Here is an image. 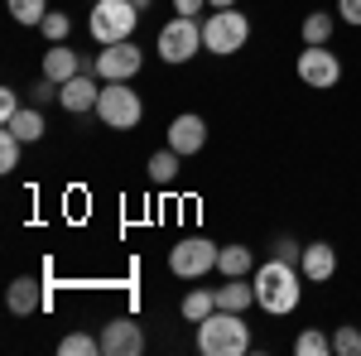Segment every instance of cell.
Segmentation results:
<instances>
[{"label": "cell", "mask_w": 361, "mask_h": 356, "mask_svg": "<svg viewBox=\"0 0 361 356\" xmlns=\"http://www.w3.org/2000/svg\"><path fill=\"white\" fill-rule=\"evenodd\" d=\"M299 279H304L299 265H289V260H279V255L265 260V265L255 270V279H250V284H255V303H260L270 318H289V313L299 308V299H304V284H299Z\"/></svg>", "instance_id": "obj_1"}, {"label": "cell", "mask_w": 361, "mask_h": 356, "mask_svg": "<svg viewBox=\"0 0 361 356\" xmlns=\"http://www.w3.org/2000/svg\"><path fill=\"white\" fill-rule=\"evenodd\" d=\"M197 352L202 356H246L250 352V328L241 313L231 308H212L197 323Z\"/></svg>", "instance_id": "obj_2"}, {"label": "cell", "mask_w": 361, "mask_h": 356, "mask_svg": "<svg viewBox=\"0 0 361 356\" xmlns=\"http://www.w3.org/2000/svg\"><path fill=\"white\" fill-rule=\"evenodd\" d=\"M246 39H250V20L236 5H231V10H212V15L202 20V49H207V54L231 58V54L246 49Z\"/></svg>", "instance_id": "obj_3"}, {"label": "cell", "mask_w": 361, "mask_h": 356, "mask_svg": "<svg viewBox=\"0 0 361 356\" xmlns=\"http://www.w3.org/2000/svg\"><path fill=\"white\" fill-rule=\"evenodd\" d=\"M97 116L106 130H135L145 121V102L130 82H102V97H97Z\"/></svg>", "instance_id": "obj_4"}, {"label": "cell", "mask_w": 361, "mask_h": 356, "mask_svg": "<svg viewBox=\"0 0 361 356\" xmlns=\"http://www.w3.org/2000/svg\"><path fill=\"white\" fill-rule=\"evenodd\" d=\"M140 25V10L130 0H92V15H87V29L97 44H121L130 39Z\"/></svg>", "instance_id": "obj_5"}, {"label": "cell", "mask_w": 361, "mask_h": 356, "mask_svg": "<svg viewBox=\"0 0 361 356\" xmlns=\"http://www.w3.org/2000/svg\"><path fill=\"white\" fill-rule=\"evenodd\" d=\"M217 241H207V236H183L178 246H169V270L178 274V279H202V274L217 270Z\"/></svg>", "instance_id": "obj_6"}, {"label": "cell", "mask_w": 361, "mask_h": 356, "mask_svg": "<svg viewBox=\"0 0 361 356\" xmlns=\"http://www.w3.org/2000/svg\"><path fill=\"white\" fill-rule=\"evenodd\" d=\"M197 49H202V25H197L193 15H173L159 29V39H154V54L164 58V63H188Z\"/></svg>", "instance_id": "obj_7"}, {"label": "cell", "mask_w": 361, "mask_h": 356, "mask_svg": "<svg viewBox=\"0 0 361 356\" xmlns=\"http://www.w3.org/2000/svg\"><path fill=\"white\" fill-rule=\"evenodd\" d=\"M299 82L313 87V92L337 87L342 82V58H337L328 44H304V54H299Z\"/></svg>", "instance_id": "obj_8"}, {"label": "cell", "mask_w": 361, "mask_h": 356, "mask_svg": "<svg viewBox=\"0 0 361 356\" xmlns=\"http://www.w3.org/2000/svg\"><path fill=\"white\" fill-rule=\"evenodd\" d=\"M140 68H145V54H140L130 39H121V44H102V54L92 63V73L102 78V82H130Z\"/></svg>", "instance_id": "obj_9"}, {"label": "cell", "mask_w": 361, "mask_h": 356, "mask_svg": "<svg viewBox=\"0 0 361 356\" xmlns=\"http://www.w3.org/2000/svg\"><path fill=\"white\" fill-rule=\"evenodd\" d=\"M97 337H102V352L106 356H140L145 352V323L126 318V313L121 318H106Z\"/></svg>", "instance_id": "obj_10"}, {"label": "cell", "mask_w": 361, "mask_h": 356, "mask_svg": "<svg viewBox=\"0 0 361 356\" xmlns=\"http://www.w3.org/2000/svg\"><path fill=\"white\" fill-rule=\"evenodd\" d=\"M97 97H102V78H97V73H78V78H68V82L58 87V102H63L68 116L97 111Z\"/></svg>", "instance_id": "obj_11"}, {"label": "cell", "mask_w": 361, "mask_h": 356, "mask_svg": "<svg viewBox=\"0 0 361 356\" xmlns=\"http://www.w3.org/2000/svg\"><path fill=\"white\" fill-rule=\"evenodd\" d=\"M202 145H207V121H202V116L183 111V116L169 121V149H178V154L188 159V154H197Z\"/></svg>", "instance_id": "obj_12"}, {"label": "cell", "mask_w": 361, "mask_h": 356, "mask_svg": "<svg viewBox=\"0 0 361 356\" xmlns=\"http://www.w3.org/2000/svg\"><path fill=\"white\" fill-rule=\"evenodd\" d=\"M299 270H304L308 284L333 279V274H337V246H328V241H308V246H304V260H299Z\"/></svg>", "instance_id": "obj_13"}, {"label": "cell", "mask_w": 361, "mask_h": 356, "mask_svg": "<svg viewBox=\"0 0 361 356\" xmlns=\"http://www.w3.org/2000/svg\"><path fill=\"white\" fill-rule=\"evenodd\" d=\"M5 303H10V313H15V318H34V313L44 308V284L25 274V279H15V284H10Z\"/></svg>", "instance_id": "obj_14"}, {"label": "cell", "mask_w": 361, "mask_h": 356, "mask_svg": "<svg viewBox=\"0 0 361 356\" xmlns=\"http://www.w3.org/2000/svg\"><path fill=\"white\" fill-rule=\"evenodd\" d=\"M82 73V58L73 54V44H49V54H44V78H54L58 87L68 82V78H78Z\"/></svg>", "instance_id": "obj_15"}, {"label": "cell", "mask_w": 361, "mask_h": 356, "mask_svg": "<svg viewBox=\"0 0 361 356\" xmlns=\"http://www.w3.org/2000/svg\"><path fill=\"white\" fill-rule=\"evenodd\" d=\"M178 168H183V154H178V149H159V154H149L145 173H149L154 188H169V183L178 178Z\"/></svg>", "instance_id": "obj_16"}, {"label": "cell", "mask_w": 361, "mask_h": 356, "mask_svg": "<svg viewBox=\"0 0 361 356\" xmlns=\"http://www.w3.org/2000/svg\"><path fill=\"white\" fill-rule=\"evenodd\" d=\"M250 270H255V255H250L246 246H222L217 250V274H222V279H246Z\"/></svg>", "instance_id": "obj_17"}, {"label": "cell", "mask_w": 361, "mask_h": 356, "mask_svg": "<svg viewBox=\"0 0 361 356\" xmlns=\"http://www.w3.org/2000/svg\"><path fill=\"white\" fill-rule=\"evenodd\" d=\"M5 130H15V135L25 140V145H39L49 125H44V111H39V106H20V116H15V121H10Z\"/></svg>", "instance_id": "obj_18"}, {"label": "cell", "mask_w": 361, "mask_h": 356, "mask_svg": "<svg viewBox=\"0 0 361 356\" xmlns=\"http://www.w3.org/2000/svg\"><path fill=\"white\" fill-rule=\"evenodd\" d=\"M250 303H255V284H246V279H226L222 289H217V308H231V313H246Z\"/></svg>", "instance_id": "obj_19"}, {"label": "cell", "mask_w": 361, "mask_h": 356, "mask_svg": "<svg viewBox=\"0 0 361 356\" xmlns=\"http://www.w3.org/2000/svg\"><path fill=\"white\" fill-rule=\"evenodd\" d=\"M178 308H183V318H188V323H202V318L217 308V289H188Z\"/></svg>", "instance_id": "obj_20"}, {"label": "cell", "mask_w": 361, "mask_h": 356, "mask_svg": "<svg viewBox=\"0 0 361 356\" xmlns=\"http://www.w3.org/2000/svg\"><path fill=\"white\" fill-rule=\"evenodd\" d=\"M333 29H337V15H328V10H313L299 34H304V44H328V39H333Z\"/></svg>", "instance_id": "obj_21"}, {"label": "cell", "mask_w": 361, "mask_h": 356, "mask_svg": "<svg viewBox=\"0 0 361 356\" xmlns=\"http://www.w3.org/2000/svg\"><path fill=\"white\" fill-rule=\"evenodd\" d=\"M294 352H299V356H328V352H333V332L304 328L299 337H294Z\"/></svg>", "instance_id": "obj_22"}, {"label": "cell", "mask_w": 361, "mask_h": 356, "mask_svg": "<svg viewBox=\"0 0 361 356\" xmlns=\"http://www.w3.org/2000/svg\"><path fill=\"white\" fill-rule=\"evenodd\" d=\"M39 29H44L49 44H68V39H73V15H68V10H49Z\"/></svg>", "instance_id": "obj_23"}, {"label": "cell", "mask_w": 361, "mask_h": 356, "mask_svg": "<svg viewBox=\"0 0 361 356\" xmlns=\"http://www.w3.org/2000/svg\"><path fill=\"white\" fill-rule=\"evenodd\" d=\"M58 352L63 356H97L102 352V337H92V332H68V337L58 342Z\"/></svg>", "instance_id": "obj_24"}, {"label": "cell", "mask_w": 361, "mask_h": 356, "mask_svg": "<svg viewBox=\"0 0 361 356\" xmlns=\"http://www.w3.org/2000/svg\"><path fill=\"white\" fill-rule=\"evenodd\" d=\"M333 352L337 356H361V328L337 323V328H333Z\"/></svg>", "instance_id": "obj_25"}, {"label": "cell", "mask_w": 361, "mask_h": 356, "mask_svg": "<svg viewBox=\"0 0 361 356\" xmlns=\"http://www.w3.org/2000/svg\"><path fill=\"white\" fill-rule=\"evenodd\" d=\"M10 15H15L20 25H44V15H49V0H10Z\"/></svg>", "instance_id": "obj_26"}, {"label": "cell", "mask_w": 361, "mask_h": 356, "mask_svg": "<svg viewBox=\"0 0 361 356\" xmlns=\"http://www.w3.org/2000/svg\"><path fill=\"white\" fill-rule=\"evenodd\" d=\"M20 149H25V140L15 135V130H0V168H5V173L20 168Z\"/></svg>", "instance_id": "obj_27"}, {"label": "cell", "mask_w": 361, "mask_h": 356, "mask_svg": "<svg viewBox=\"0 0 361 356\" xmlns=\"http://www.w3.org/2000/svg\"><path fill=\"white\" fill-rule=\"evenodd\" d=\"M54 97H58V82H54V78H44V82L29 87V106H49Z\"/></svg>", "instance_id": "obj_28"}, {"label": "cell", "mask_w": 361, "mask_h": 356, "mask_svg": "<svg viewBox=\"0 0 361 356\" xmlns=\"http://www.w3.org/2000/svg\"><path fill=\"white\" fill-rule=\"evenodd\" d=\"M20 116V92H10V87H0V125H10Z\"/></svg>", "instance_id": "obj_29"}, {"label": "cell", "mask_w": 361, "mask_h": 356, "mask_svg": "<svg viewBox=\"0 0 361 356\" xmlns=\"http://www.w3.org/2000/svg\"><path fill=\"white\" fill-rule=\"evenodd\" d=\"M275 255H279V260H289V265H299V260H304V246H299L294 236H279V241H275Z\"/></svg>", "instance_id": "obj_30"}, {"label": "cell", "mask_w": 361, "mask_h": 356, "mask_svg": "<svg viewBox=\"0 0 361 356\" xmlns=\"http://www.w3.org/2000/svg\"><path fill=\"white\" fill-rule=\"evenodd\" d=\"M337 20L361 29V0H337Z\"/></svg>", "instance_id": "obj_31"}, {"label": "cell", "mask_w": 361, "mask_h": 356, "mask_svg": "<svg viewBox=\"0 0 361 356\" xmlns=\"http://www.w3.org/2000/svg\"><path fill=\"white\" fill-rule=\"evenodd\" d=\"M202 5H207V0H173V15H202Z\"/></svg>", "instance_id": "obj_32"}, {"label": "cell", "mask_w": 361, "mask_h": 356, "mask_svg": "<svg viewBox=\"0 0 361 356\" xmlns=\"http://www.w3.org/2000/svg\"><path fill=\"white\" fill-rule=\"evenodd\" d=\"M207 5H212V10H231L236 0H207Z\"/></svg>", "instance_id": "obj_33"}, {"label": "cell", "mask_w": 361, "mask_h": 356, "mask_svg": "<svg viewBox=\"0 0 361 356\" xmlns=\"http://www.w3.org/2000/svg\"><path fill=\"white\" fill-rule=\"evenodd\" d=\"M130 5H135L140 15H145V10H149V5H154V0H130Z\"/></svg>", "instance_id": "obj_34"}]
</instances>
